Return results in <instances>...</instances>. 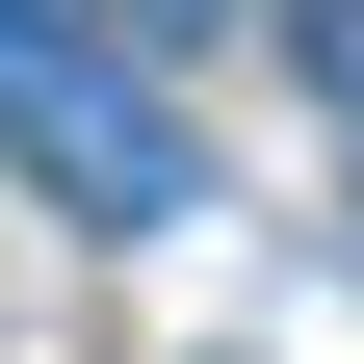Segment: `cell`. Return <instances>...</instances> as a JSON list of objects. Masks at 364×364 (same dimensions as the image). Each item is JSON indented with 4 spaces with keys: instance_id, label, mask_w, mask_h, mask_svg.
<instances>
[{
    "instance_id": "6da1fadb",
    "label": "cell",
    "mask_w": 364,
    "mask_h": 364,
    "mask_svg": "<svg viewBox=\"0 0 364 364\" xmlns=\"http://www.w3.org/2000/svg\"><path fill=\"white\" fill-rule=\"evenodd\" d=\"M0 156L53 182L78 235H182V208H208V130H182L156 53H105L78 0H0Z\"/></svg>"
},
{
    "instance_id": "7a4b0ae2",
    "label": "cell",
    "mask_w": 364,
    "mask_h": 364,
    "mask_svg": "<svg viewBox=\"0 0 364 364\" xmlns=\"http://www.w3.org/2000/svg\"><path fill=\"white\" fill-rule=\"evenodd\" d=\"M287 53H312V105H364V0H287Z\"/></svg>"
}]
</instances>
